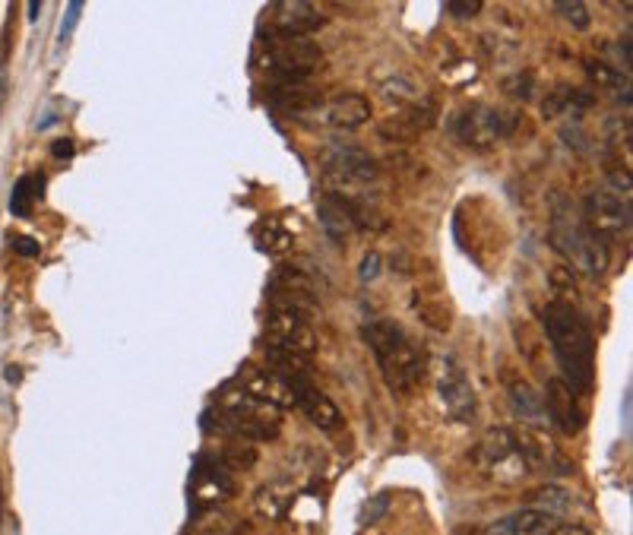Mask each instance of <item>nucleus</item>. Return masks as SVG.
Instances as JSON below:
<instances>
[{"mask_svg":"<svg viewBox=\"0 0 633 535\" xmlns=\"http://www.w3.org/2000/svg\"><path fill=\"white\" fill-rule=\"evenodd\" d=\"M542 330L551 342V355L561 368V380L580 396L596 387V336L577 304L548 301L539 311Z\"/></svg>","mask_w":633,"mask_h":535,"instance_id":"nucleus-1","label":"nucleus"},{"mask_svg":"<svg viewBox=\"0 0 633 535\" xmlns=\"http://www.w3.org/2000/svg\"><path fill=\"white\" fill-rule=\"evenodd\" d=\"M364 342L377 361V368L387 380V387L393 393H412L428 374V358L425 349L406 333V327L396 320H371L368 327L361 330Z\"/></svg>","mask_w":633,"mask_h":535,"instance_id":"nucleus-2","label":"nucleus"},{"mask_svg":"<svg viewBox=\"0 0 633 535\" xmlns=\"http://www.w3.org/2000/svg\"><path fill=\"white\" fill-rule=\"evenodd\" d=\"M548 241L580 276L602 279L608 273V263H611L608 244L592 232L586 219L580 216V209H573L567 200H558L551 209Z\"/></svg>","mask_w":633,"mask_h":535,"instance_id":"nucleus-3","label":"nucleus"},{"mask_svg":"<svg viewBox=\"0 0 633 535\" xmlns=\"http://www.w3.org/2000/svg\"><path fill=\"white\" fill-rule=\"evenodd\" d=\"M320 64L323 51L314 38L263 35V42L257 45V67L273 83H308V76L317 73Z\"/></svg>","mask_w":633,"mask_h":535,"instance_id":"nucleus-4","label":"nucleus"},{"mask_svg":"<svg viewBox=\"0 0 633 535\" xmlns=\"http://www.w3.org/2000/svg\"><path fill=\"white\" fill-rule=\"evenodd\" d=\"M472 463L494 485H520L529 475V466L520 450V437H516L513 428L485 431L482 441L472 447Z\"/></svg>","mask_w":633,"mask_h":535,"instance_id":"nucleus-5","label":"nucleus"},{"mask_svg":"<svg viewBox=\"0 0 633 535\" xmlns=\"http://www.w3.org/2000/svg\"><path fill=\"white\" fill-rule=\"evenodd\" d=\"M516 124H520V114L488 102H472L459 108L450 121L453 137L469 149H494L497 143L510 137Z\"/></svg>","mask_w":633,"mask_h":535,"instance_id":"nucleus-6","label":"nucleus"},{"mask_svg":"<svg viewBox=\"0 0 633 535\" xmlns=\"http://www.w3.org/2000/svg\"><path fill=\"white\" fill-rule=\"evenodd\" d=\"M431 374H434V390H437L444 415L456 425H472L478 418V399L463 365H459L453 355H437Z\"/></svg>","mask_w":633,"mask_h":535,"instance_id":"nucleus-7","label":"nucleus"},{"mask_svg":"<svg viewBox=\"0 0 633 535\" xmlns=\"http://www.w3.org/2000/svg\"><path fill=\"white\" fill-rule=\"evenodd\" d=\"M266 346L285 349L311 358L317 352V333L311 327V311L289 308V304H270V314L263 323Z\"/></svg>","mask_w":633,"mask_h":535,"instance_id":"nucleus-8","label":"nucleus"},{"mask_svg":"<svg viewBox=\"0 0 633 535\" xmlns=\"http://www.w3.org/2000/svg\"><path fill=\"white\" fill-rule=\"evenodd\" d=\"M323 187H374L380 165L352 143H326L323 149Z\"/></svg>","mask_w":633,"mask_h":535,"instance_id":"nucleus-9","label":"nucleus"},{"mask_svg":"<svg viewBox=\"0 0 633 535\" xmlns=\"http://www.w3.org/2000/svg\"><path fill=\"white\" fill-rule=\"evenodd\" d=\"M586 225L596 232L605 244L615 241L621 235L630 232V197L615 194L611 187H596L589 190L586 200H583V213Z\"/></svg>","mask_w":633,"mask_h":535,"instance_id":"nucleus-10","label":"nucleus"},{"mask_svg":"<svg viewBox=\"0 0 633 535\" xmlns=\"http://www.w3.org/2000/svg\"><path fill=\"white\" fill-rule=\"evenodd\" d=\"M326 26V16L317 4L308 0H279L263 13V35H285V38H311L317 29Z\"/></svg>","mask_w":633,"mask_h":535,"instance_id":"nucleus-11","label":"nucleus"},{"mask_svg":"<svg viewBox=\"0 0 633 535\" xmlns=\"http://www.w3.org/2000/svg\"><path fill=\"white\" fill-rule=\"evenodd\" d=\"M235 494V482H232V472H228L219 456H197L194 472H190V507L194 513H203L209 507H219Z\"/></svg>","mask_w":633,"mask_h":535,"instance_id":"nucleus-12","label":"nucleus"},{"mask_svg":"<svg viewBox=\"0 0 633 535\" xmlns=\"http://www.w3.org/2000/svg\"><path fill=\"white\" fill-rule=\"evenodd\" d=\"M301 121L352 133V130H358L371 121V102L364 99L361 92H339V95H333V99H320V105L304 114Z\"/></svg>","mask_w":633,"mask_h":535,"instance_id":"nucleus-13","label":"nucleus"},{"mask_svg":"<svg viewBox=\"0 0 633 535\" xmlns=\"http://www.w3.org/2000/svg\"><path fill=\"white\" fill-rule=\"evenodd\" d=\"M542 403H545L548 422L558 425L561 434L577 437L586 428V406H583V399H580L577 390L567 387L561 377H548Z\"/></svg>","mask_w":633,"mask_h":535,"instance_id":"nucleus-14","label":"nucleus"},{"mask_svg":"<svg viewBox=\"0 0 633 535\" xmlns=\"http://www.w3.org/2000/svg\"><path fill=\"white\" fill-rule=\"evenodd\" d=\"M270 304H289V308L311 311L317 304V285L298 266H279L270 279Z\"/></svg>","mask_w":633,"mask_h":535,"instance_id":"nucleus-15","label":"nucleus"},{"mask_svg":"<svg viewBox=\"0 0 633 535\" xmlns=\"http://www.w3.org/2000/svg\"><path fill=\"white\" fill-rule=\"evenodd\" d=\"M235 384L241 390H247L251 396H257L260 403H270L276 406L279 412L292 409L295 406V396L289 390V384H285L282 377H276L270 368H257V365H244L235 377Z\"/></svg>","mask_w":633,"mask_h":535,"instance_id":"nucleus-16","label":"nucleus"},{"mask_svg":"<svg viewBox=\"0 0 633 535\" xmlns=\"http://www.w3.org/2000/svg\"><path fill=\"white\" fill-rule=\"evenodd\" d=\"M216 406L232 412V415H241V418H251V422H260V425H270V428H279L282 425V412L270 403H260L257 396H251L247 390H241L235 380L232 384H225L216 396Z\"/></svg>","mask_w":633,"mask_h":535,"instance_id":"nucleus-17","label":"nucleus"},{"mask_svg":"<svg viewBox=\"0 0 633 535\" xmlns=\"http://www.w3.org/2000/svg\"><path fill=\"white\" fill-rule=\"evenodd\" d=\"M564 523L558 517H551V513L542 510H516L510 517L497 520L485 529V535H564Z\"/></svg>","mask_w":633,"mask_h":535,"instance_id":"nucleus-18","label":"nucleus"},{"mask_svg":"<svg viewBox=\"0 0 633 535\" xmlns=\"http://www.w3.org/2000/svg\"><path fill=\"white\" fill-rule=\"evenodd\" d=\"M295 396V409H301L304 415H308V422L320 431H339L345 425V418L339 412V406L333 403L330 396H326L323 390H317L314 384H301L292 390Z\"/></svg>","mask_w":633,"mask_h":535,"instance_id":"nucleus-19","label":"nucleus"},{"mask_svg":"<svg viewBox=\"0 0 633 535\" xmlns=\"http://www.w3.org/2000/svg\"><path fill=\"white\" fill-rule=\"evenodd\" d=\"M266 102L301 121L304 114L320 105V92H314L308 83H273L266 92Z\"/></svg>","mask_w":633,"mask_h":535,"instance_id":"nucleus-20","label":"nucleus"},{"mask_svg":"<svg viewBox=\"0 0 633 535\" xmlns=\"http://www.w3.org/2000/svg\"><path fill=\"white\" fill-rule=\"evenodd\" d=\"M434 124V108L425 105V102H415L409 108H402V114H396V118H387L380 124V137L387 140H412L418 137L421 130H428Z\"/></svg>","mask_w":633,"mask_h":535,"instance_id":"nucleus-21","label":"nucleus"},{"mask_svg":"<svg viewBox=\"0 0 633 535\" xmlns=\"http://www.w3.org/2000/svg\"><path fill=\"white\" fill-rule=\"evenodd\" d=\"M507 396H510V406L513 412L523 418L526 425H542L545 422V403H542V393L529 387L526 380L513 377L507 380Z\"/></svg>","mask_w":633,"mask_h":535,"instance_id":"nucleus-22","label":"nucleus"},{"mask_svg":"<svg viewBox=\"0 0 633 535\" xmlns=\"http://www.w3.org/2000/svg\"><path fill=\"white\" fill-rule=\"evenodd\" d=\"M320 225H323V232L330 235L336 244H342L345 238H349L352 232H355V219L349 216V209H345L336 197H330V194H323L320 197Z\"/></svg>","mask_w":633,"mask_h":535,"instance_id":"nucleus-23","label":"nucleus"},{"mask_svg":"<svg viewBox=\"0 0 633 535\" xmlns=\"http://www.w3.org/2000/svg\"><path fill=\"white\" fill-rule=\"evenodd\" d=\"M592 102V95L589 92H583V89H573V86H558L554 89L548 99H545V105H542V111L548 114V118H561V114H570V118H577L580 111H586Z\"/></svg>","mask_w":633,"mask_h":535,"instance_id":"nucleus-24","label":"nucleus"},{"mask_svg":"<svg viewBox=\"0 0 633 535\" xmlns=\"http://www.w3.org/2000/svg\"><path fill=\"white\" fill-rule=\"evenodd\" d=\"M295 238H298V228L285 225L282 219H263V225L257 228V244H260V251H266V254L292 251Z\"/></svg>","mask_w":633,"mask_h":535,"instance_id":"nucleus-25","label":"nucleus"},{"mask_svg":"<svg viewBox=\"0 0 633 535\" xmlns=\"http://www.w3.org/2000/svg\"><path fill=\"white\" fill-rule=\"evenodd\" d=\"M42 190H45V178L42 175H23L13 184V194H10V213L26 219L32 216L35 203L42 200Z\"/></svg>","mask_w":633,"mask_h":535,"instance_id":"nucleus-26","label":"nucleus"},{"mask_svg":"<svg viewBox=\"0 0 633 535\" xmlns=\"http://www.w3.org/2000/svg\"><path fill=\"white\" fill-rule=\"evenodd\" d=\"M586 73H589V80L596 83L599 89L615 92L624 105L630 102V76L618 73L615 67H608L605 61H589V64H586Z\"/></svg>","mask_w":633,"mask_h":535,"instance_id":"nucleus-27","label":"nucleus"},{"mask_svg":"<svg viewBox=\"0 0 633 535\" xmlns=\"http://www.w3.org/2000/svg\"><path fill=\"white\" fill-rule=\"evenodd\" d=\"M526 501L532 510H542V513H551V517H558L561 520V513L570 510V491L558 488V485H542V488H535L526 494Z\"/></svg>","mask_w":633,"mask_h":535,"instance_id":"nucleus-28","label":"nucleus"},{"mask_svg":"<svg viewBox=\"0 0 633 535\" xmlns=\"http://www.w3.org/2000/svg\"><path fill=\"white\" fill-rule=\"evenodd\" d=\"M289 501H292V488H282L279 482H273L257 494V513L266 520H279L285 507H289Z\"/></svg>","mask_w":633,"mask_h":535,"instance_id":"nucleus-29","label":"nucleus"},{"mask_svg":"<svg viewBox=\"0 0 633 535\" xmlns=\"http://www.w3.org/2000/svg\"><path fill=\"white\" fill-rule=\"evenodd\" d=\"M219 463L228 469V472H244V469H251L257 463V450L251 444H244V441H232V444H225L219 453Z\"/></svg>","mask_w":633,"mask_h":535,"instance_id":"nucleus-30","label":"nucleus"},{"mask_svg":"<svg viewBox=\"0 0 633 535\" xmlns=\"http://www.w3.org/2000/svg\"><path fill=\"white\" fill-rule=\"evenodd\" d=\"M380 92H383V99H387V102H396V105H402V108H409V105L421 102L418 89H415L402 73H393L390 80H383V83H380Z\"/></svg>","mask_w":633,"mask_h":535,"instance_id":"nucleus-31","label":"nucleus"},{"mask_svg":"<svg viewBox=\"0 0 633 535\" xmlns=\"http://www.w3.org/2000/svg\"><path fill=\"white\" fill-rule=\"evenodd\" d=\"M554 13H558L567 26L586 32L592 26V13L586 4H580V0H561V4H554Z\"/></svg>","mask_w":633,"mask_h":535,"instance_id":"nucleus-32","label":"nucleus"},{"mask_svg":"<svg viewBox=\"0 0 633 535\" xmlns=\"http://www.w3.org/2000/svg\"><path fill=\"white\" fill-rule=\"evenodd\" d=\"M504 89H507V95H513V99H532L535 95V80H532V73H526V70H520V73H513L510 80L504 83Z\"/></svg>","mask_w":633,"mask_h":535,"instance_id":"nucleus-33","label":"nucleus"},{"mask_svg":"<svg viewBox=\"0 0 633 535\" xmlns=\"http://www.w3.org/2000/svg\"><path fill=\"white\" fill-rule=\"evenodd\" d=\"M447 13H450L453 19H472V16L482 13V4H478V0H450V4H447Z\"/></svg>","mask_w":633,"mask_h":535,"instance_id":"nucleus-34","label":"nucleus"},{"mask_svg":"<svg viewBox=\"0 0 633 535\" xmlns=\"http://www.w3.org/2000/svg\"><path fill=\"white\" fill-rule=\"evenodd\" d=\"M10 244H13V251L19 257H38V254H42V244H38L35 238H29V235H13Z\"/></svg>","mask_w":633,"mask_h":535,"instance_id":"nucleus-35","label":"nucleus"},{"mask_svg":"<svg viewBox=\"0 0 633 535\" xmlns=\"http://www.w3.org/2000/svg\"><path fill=\"white\" fill-rule=\"evenodd\" d=\"M80 13H83V4L80 0H73V4L67 7V16H64V23H61V45L67 42V38L73 35L76 23H80Z\"/></svg>","mask_w":633,"mask_h":535,"instance_id":"nucleus-36","label":"nucleus"},{"mask_svg":"<svg viewBox=\"0 0 633 535\" xmlns=\"http://www.w3.org/2000/svg\"><path fill=\"white\" fill-rule=\"evenodd\" d=\"M361 282H374L377 276H380V254L377 251H368L364 254V260H361Z\"/></svg>","mask_w":633,"mask_h":535,"instance_id":"nucleus-37","label":"nucleus"},{"mask_svg":"<svg viewBox=\"0 0 633 535\" xmlns=\"http://www.w3.org/2000/svg\"><path fill=\"white\" fill-rule=\"evenodd\" d=\"M51 152H54L57 159H73L76 149H73V140H54L51 143Z\"/></svg>","mask_w":633,"mask_h":535,"instance_id":"nucleus-38","label":"nucleus"},{"mask_svg":"<svg viewBox=\"0 0 633 535\" xmlns=\"http://www.w3.org/2000/svg\"><path fill=\"white\" fill-rule=\"evenodd\" d=\"M624 428H630V390L624 393Z\"/></svg>","mask_w":633,"mask_h":535,"instance_id":"nucleus-39","label":"nucleus"},{"mask_svg":"<svg viewBox=\"0 0 633 535\" xmlns=\"http://www.w3.org/2000/svg\"><path fill=\"white\" fill-rule=\"evenodd\" d=\"M7 380H10V384H19V368H7Z\"/></svg>","mask_w":633,"mask_h":535,"instance_id":"nucleus-40","label":"nucleus"},{"mask_svg":"<svg viewBox=\"0 0 633 535\" xmlns=\"http://www.w3.org/2000/svg\"><path fill=\"white\" fill-rule=\"evenodd\" d=\"M38 13H42V4H29V16H32V19H35V16H38Z\"/></svg>","mask_w":633,"mask_h":535,"instance_id":"nucleus-41","label":"nucleus"}]
</instances>
